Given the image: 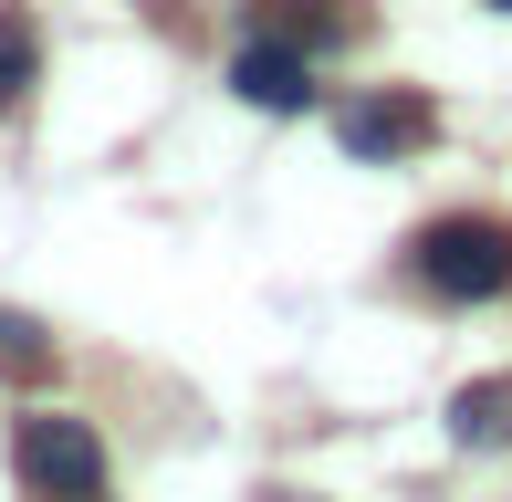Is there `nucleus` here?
Masks as SVG:
<instances>
[{
  "label": "nucleus",
  "mask_w": 512,
  "mask_h": 502,
  "mask_svg": "<svg viewBox=\"0 0 512 502\" xmlns=\"http://www.w3.org/2000/svg\"><path fill=\"white\" fill-rule=\"evenodd\" d=\"M53 367V346H42L32 314H0V377H42Z\"/></svg>",
  "instance_id": "nucleus-7"
},
{
  "label": "nucleus",
  "mask_w": 512,
  "mask_h": 502,
  "mask_svg": "<svg viewBox=\"0 0 512 502\" xmlns=\"http://www.w3.org/2000/svg\"><path fill=\"white\" fill-rule=\"evenodd\" d=\"M502 11H512V0H502Z\"/></svg>",
  "instance_id": "nucleus-8"
},
{
  "label": "nucleus",
  "mask_w": 512,
  "mask_h": 502,
  "mask_svg": "<svg viewBox=\"0 0 512 502\" xmlns=\"http://www.w3.org/2000/svg\"><path fill=\"white\" fill-rule=\"evenodd\" d=\"M439 136V105L429 95H356L335 116V147L345 157H408V147H429Z\"/></svg>",
  "instance_id": "nucleus-3"
},
{
  "label": "nucleus",
  "mask_w": 512,
  "mask_h": 502,
  "mask_svg": "<svg viewBox=\"0 0 512 502\" xmlns=\"http://www.w3.org/2000/svg\"><path fill=\"white\" fill-rule=\"evenodd\" d=\"M418 283L450 293V304H492V293H512V231L502 220H429L418 231Z\"/></svg>",
  "instance_id": "nucleus-1"
},
{
  "label": "nucleus",
  "mask_w": 512,
  "mask_h": 502,
  "mask_svg": "<svg viewBox=\"0 0 512 502\" xmlns=\"http://www.w3.org/2000/svg\"><path fill=\"white\" fill-rule=\"evenodd\" d=\"M32 63H42V42H32V21H21V11H0V105H11L21 84H32Z\"/></svg>",
  "instance_id": "nucleus-6"
},
{
  "label": "nucleus",
  "mask_w": 512,
  "mask_h": 502,
  "mask_svg": "<svg viewBox=\"0 0 512 502\" xmlns=\"http://www.w3.org/2000/svg\"><path fill=\"white\" fill-rule=\"evenodd\" d=\"M11 461H21V482H32L42 502H95L105 492V440L84 419H21Z\"/></svg>",
  "instance_id": "nucleus-2"
},
{
  "label": "nucleus",
  "mask_w": 512,
  "mask_h": 502,
  "mask_svg": "<svg viewBox=\"0 0 512 502\" xmlns=\"http://www.w3.org/2000/svg\"><path fill=\"white\" fill-rule=\"evenodd\" d=\"M230 95L262 105V116H304V105H314V74H304V53H293V42H241Z\"/></svg>",
  "instance_id": "nucleus-4"
},
{
  "label": "nucleus",
  "mask_w": 512,
  "mask_h": 502,
  "mask_svg": "<svg viewBox=\"0 0 512 502\" xmlns=\"http://www.w3.org/2000/svg\"><path fill=\"white\" fill-rule=\"evenodd\" d=\"M450 429H460V440H502V429H512V377L460 387V398H450Z\"/></svg>",
  "instance_id": "nucleus-5"
}]
</instances>
